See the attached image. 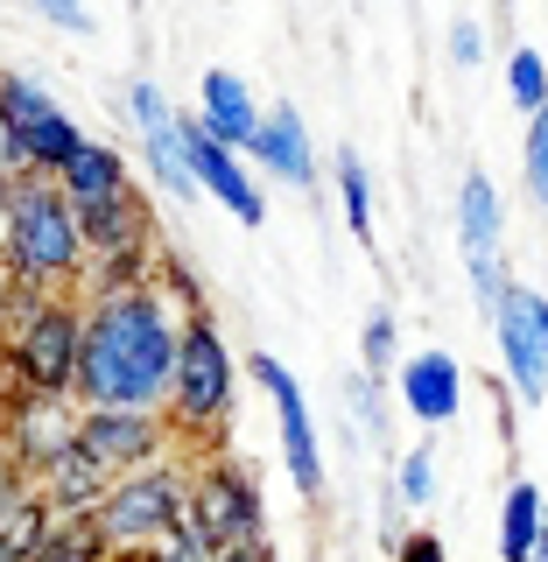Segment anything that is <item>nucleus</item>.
I'll return each mask as SVG.
<instances>
[{"label":"nucleus","instance_id":"obj_16","mask_svg":"<svg viewBox=\"0 0 548 562\" xmlns=\"http://www.w3.org/2000/svg\"><path fill=\"white\" fill-rule=\"evenodd\" d=\"M401 408H409L415 422H457V408H465V366H457V351H415L409 366H401Z\"/></svg>","mask_w":548,"mask_h":562},{"label":"nucleus","instance_id":"obj_26","mask_svg":"<svg viewBox=\"0 0 548 562\" xmlns=\"http://www.w3.org/2000/svg\"><path fill=\"white\" fill-rule=\"evenodd\" d=\"M450 57L471 70V64L485 57V29H479V22H450Z\"/></svg>","mask_w":548,"mask_h":562},{"label":"nucleus","instance_id":"obj_18","mask_svg":"<svg viewBox=\"0 0 548 562\" xmlns=\"http://www.w3.org/2000/svg\"><path fill=\"white\" fill-rule=\"evenodd\" d=\"M500 562H541V485L514 479L500 506Z\"/></svg>","mask_w":548,"mask_h":562},{"label":"nucleus","instance_id":"obj_3","mask_svg":"<svg viewBox=\"0 0 548 562\" xmlns=\"http://www.w3.org/2000/svg\"><path fill=\"white\" fill-rule=\"evenodd\" d=\"M0 281L8 295H78L85 246L49 176H22L0 204Z\"/></svg>","mask_w":548,"mask_h":562},{"label":"nucleus","instance_id":"obj_10","mask_svg":"<svg viewBox=\"0 0 548 562\" xmlns=\"http://www.w3.org/2000/svg\"><path fill=\"white\" fill-rule=\"evenodd\" d=\"M457 246H465V268H471V295H479V310L492 316V303H500V289L514 274H506V211H500V190H492V176H479V169L457 183Z\"/></svg>","mask_w":548,"mask_h":562},{"label":"nucleus","instance_id":"obj_13","mask_svg":"<svg viewBox=\"0 0 548 562\" xmlns=\"http://www.w3.org/2000/svg\"><path fill=\"white\" fill-rule=\"evenodd\" d=\"M127 120H134V140H141V169H148V183L163 190V198L190 204L198 198V183H190L183 169V148H176V105L155 78H134L127 85Z\"/></svg>","mask_w":548,"mask_h":562},{"label":"nucleus","instance_id":"obj_30","mask_svg":"<svg viewBox=\"0 0 548 562\" xmlns=\"http://www.w3.org/2000/svg\"><path fill=\"white\" fill-rule=\"evenodd\" d=\"M8 190H14V183H0V204H8Z\"/></svg>","mask_w":548,"mask_h":562},{"label":"nucleus","instance_id":"obj_20","mask_svg":"<svg viewBox=\"0 0 548 562\" xmlns=\"http://www.w3.org/2000/svg\"><path fill=\"white\" fill-rule=\"evenodd\" d=\"M338 198H345V225L359 246H373V176L351 148H338Z\"/></svg>","mask_w":548,"mask_h":562},{"label":"nucleus","instance_id":"obj_22","mask_svg":"<svg viewBox=\"0 0 548 562\" xmlns=\"http://www.w3.org/2000/svg\"><path fill=\"white\" fill-rule=\"evenodd\" d=\"M429 499H436V450L415 443L394 464V506H429Z\"/></svg>","mask_w":548,"mask_h":562},{"label":"nucleus","instance_id":"obj_14","mask_svg":"<svg viewBox=\"0 0 548 562\" xmlns=\"http://www.w3.org/2000/svg\"><path fill=\"white\" fill-rule=\"evenodd\" d=\"M239 162H260L268 176H281L289 190H310V183H316V148H310L303 113H295L289 99L268 105V113L254 120V140H246V155H239Z\"/></svg>","mask_w":548,"mask_h":562},{"label":"nucleus","instance_id":"obj_1","mask_svg":"<svg viewBox=\"0 0 548 562\" xmlns=\"http://www.w3.org/2000/svg\"><path fill=\"white\" fill-rule=\"evenodd\" d=\"M78 373L70 401L113 415H163L169 366H176V316L155 289L78 295Z\"/></svg>","mask_w":548,"mask_h":562},{"label":"nucleus","instance_id":"obj_27","mask_svg":"<svg viewBox=\"0 0 548 562\" xmlns=\"http://www.w3.org/2000/svg\"><path fill=\"white\" fill-rule=\"evenodd\" d=\"M351 408H359V422H366V429H380V380H351Z\"/></svg>","mask_w":548,"mask_h":562},{"label":"nucleus","instance_id":"obj_6","mask_svg":"<svg viewBox=\"0 0 548 562\" xmlns=\"http://www.w3.org/2000/svg\"><path fill=\"white\" fill-rule=\"evenodd\" d=\"M183 479H190L183 457H163V464L127 471V479L105 485V492H99V506H92V527H99L105 555H120V549H155V541H169L176 527H183Z\"/></svg>","mask_w":548,"mask_h":562},{"label":"nucleus","instance_id":"obj_29","mask_svg":"<svg viewBox=\"0 0 548 562\" xmlns=\"http://www.w3.org/2000/svg\"><path fill=\"white\" fill-rule=\"evenodd\" d=\"M211 562H275V549H246V555H211Z\"/></svg>","mask_w":548,"mask_h":562},{"label":"nucleus","instance_id":"obj_25","mask_svg":"<svg viewBox=\"0 0 548 562\" xmlns=\"http://www.w3.org/2000/svg\"><path fill=\"white\" fill-rule=\"evenodd\" d=\"M394 562H450L444 535H429V527H409V535L394 541Z\"/></svg>","mask_w":548,"mask_h":562},{"label":"nucleus","instance_id":"obj_21","mask_svg":"<svg viewBox=\"0 0 548 562\" xmlns=\"http://www.w3.org/2000/svg\"><path fill=\"white\" fill-rule=\"evenodd\" d=\"M506 99H514L527 120H541V105H548V64H541V49H514V57H506Z\"/></svg>","mask_w":548,"mask_h":562},{"label":"nucleus","instance_id":"obj_28","mask_svg":"<svg viewBox=\"0 0 548 562\" xmlns=\"http://www.w3.org/2000/svg\"><path fill=\"white\" fill-rule=\"evenodd\" d=\"M43 22H57V29H70V35H92V14L70 8V0H43Z\"/></svg>","mask_w":548,"mask_h":562},{"label":"nucleus","instance_id":"obj_19","mask_svg":"<svg viewBox=\"0 0 548 562\" xmlns=\"http://www.w3.org/2000/svg\"><path fill=\"white\" fill-rule=\"evenodd\" d=\"M43 541H49V506L35 499V492L0 506V562H35Z\"/></svg>","mask_w":548,"mask_h":562},{"label":"nucleus","instance_id":"obj_2","mask_svg":"<svg viewBox=\"0 0 548 562\" xmlns=\"http://www.w3.org/2000/svg\"><path fill=\"white\" fill-rule=\"evenodd\" d=\"M239 408V359L225 345L219 316H183L176 324V366L163 394V429L176 457H225V429Z\"/></svg>","mask_w":548,"mask_h":562},{"label":"nucleus","instance_id":"obj_31","mask_svg":"<svg viewBox=\"0 0 548 562\" xmlns=\"http://www.w3.org/2000/svg\"><path fill=\"white\" fill-rule=\"evenodd\" d=\"M0 295H8V281H0Z\"/></svg>","mask_w":548,"mask_h":562},{"label":"nucleus","instance_id":"obj_15","mask_svg":"<svg viewBox=\"0 0 548 562\" xmlns=\"http://www.w3.org/2000/svg\"><path fill=\"white\" fill-rule=\"evenodd\" d=\"M49 183H57V198H64L70 211H85V204L120 198V190L134 183V162H127V148H120V140H92V134H85L78 155H70V162L49 176Z\"/></svg>","mask_w":548,"mask_h":562},{"label":"nucleus","instance_id":"obj_8","mask_svg":"<svg viewBox=\"0 0 548 562\" xmlns=\"http://www.w3.org/2000/svg\"><path fill=\"white\" fill-rule=\"evenodd\" d=\"M70 450H78L105 485L127 479V471H148V464H163V457H176L163 415H113V408H78Z\"/></svg>","mask_w":548,"mask_h":562},{"label":"nucleus","instance_id":"obj_11","mask_svg":"<svg viewBox=\"0 0 548 562\" xmlns=\"http://www.w3.org/2000/svg\"><path fill=\"white\" fill-rule=\"evenodd\" d=\"M492 338H500V359H506L514 394L541 401V386H548V303H541V289L506 281L500 303H492Z\"/></svg>","mask_w":548,"mask_h":562},{"label":"nucleus","instance_id":"obj_9","mask_svg":"<svg viewBox=\"0 0 548 562\" xmlns=\"http://www.w3.org/2000/svg\"><path fill=\"white\" fill-rule=\"evenodd\" d=\"M246 380L260 386V394L275 401V422H281V464H289V485L316 499L324 492V450H316V422H310V401H303V380L289 373V366L275 359V351H254V359L239 366Z\"/></svg>","mask_w":548,"mask_h":562},{"label":"nucleus","instance_id":"obj_12","mask_svg":"<svg viewBox=\"0 0 548 562\" xmlns=\"http://www.w3.org/2000/svg\"><path fill=\"white\" fill-rule=\"evenodd\" d=\"M176 148H183V169H190V183H198V198H219L239 225L268 218V190H260V176L246 169L233 148H219L190 113H176Z\"/></svg>","mask_w":548,"mask_h":562},{"label":"nucleus","instance_id":"obj_24","mask_svg":"<svg viewBox=\"0 0 548 562\" xmlns=\"http://www.w3.org/2000/svg\"><path fill=\"white\" fill-rule=\"evenodd\" d=\"M521 176H527V190H535V198H548V127L541 120H527V148H521Z\"/></svg>","mask_w":548,"mask_h":562},{"label":"nucleus","instance_id":"obj_23","mask_svg":"<svg viewBox=\"0 0 548 562\" xmlns=\"http://www.w3.org/2000/svg\"><path fill=\"white\" fill-rule=\"evenodd\" d=\"M359 351H366V380H387V373H394V351H401V324H394V310H373V316H366Z\"/></svg>","mask_w":548,"mask_h":562},{"label":"nucleus","instance_id":"obj_17","mask_svg":"<svg viewBox=\"0 0 548 562\" xmlns=\"http://www.w3.org/2000/svg\"><path fill=\"white\" fill-rule=\"evenodd\" d=\"M198 127L219 140V148H233V155H246V140H254V120H260V105H254V92H246V78L239 70H204V85H198Z\"/></svg>","mask_w":548,"mask_h":562},{"label":"nucleus","instance_id":"obj_4","mask_svg":"<svg viewBox=\"0 0 548 562\" xmlns=\"http://www.w3.org/2000/svg\"><path fill=\"white\" fill-rule=\"evenodd\" d=\"M78 295H0V373L22 394L70 401L78 373Z\"/></svg>","mask_w":548,"mask_h":562},{"label":"nucleus","instance_id":"obj_5","mask_svg":"<svg viewBox=\"0 0 548 562\" xmlns=\"http://www.w3.org/2000/svg\"><path fill=\"white\" fill-rule=\"evenodd\" d=\"M183 535L204 555H246L268 549V506H260V479L233 457H183Z\"/></svg>","mask_w":548,"mask_h":562},{"label":"nucleus","instance_id":"obj_7","mask_svg":"<svg viewBox=\"0 0 548 562\" xmlns=\"http://www.w3.org/2000/svg\"><path fill=\"white\" fill-rule=\"evenodd\" d=\"M0 120H8L29 176H57L70 155H78V140H85V127L64 113V99L43 92V85L22 78V70H0Z\"/></svg>","mask_w":548,"mask_h":562}]
</instances>
